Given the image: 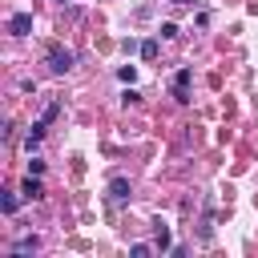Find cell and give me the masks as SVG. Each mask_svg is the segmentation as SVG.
I'll return each instance as SVG.
<instances>
[{
	"instance_id": "cell-8",
	"label": "cell",
	"mask_w": 258,
	"mask_h": 258,
	"mask_svg": "<svg viewBox=\"0 0 258 258\" xmlns=\"http://www.w3.org/2000/svg\"><path fill=\"white\" fill-rule=\"evenodd\" d=\"M117 77H121L125 85H133V81H137V69H133V64H121V69H117Z\"/></svg>"
},
{
	"instance_id": "cell-2",
	"label": "cell",
	"mask_w": 258,
	"mask_h": 258,
	"mask_svg": "<svg viewBox=\"0 0 258 258\" xmlns=\"http://www.w3.org/2000/svg\"><path fill=\"white\" fill-rule=\"evenodd\" d=\"M189 81H194V73H189V69H181V73L173 77V101H181V105L189 101Z\"/></svg>"
},
{
	"instance_id": "cell-14",
	"label": "cell",
	"mask_w": 258,
	"mask_h": 258,
	"mask_svg": "<svg viewBox=\"0 0 258 258\" xmlns=\"http://www.w3.org/2000/svg\"><path fill=\"white\" fill-rule=\"evenodd\" d=\"M173 4H189V0H173Z\"/></svg>"
},
{
	"instance_id": "cell-9",
	"label": "cell",
	"mask_w": 258,
	"mask_h": 258,
	"mask_svg": "<svg viewBox=\"0 0 258 258\" xmlns=\"http://www.w3.org/2000/svg\"><path fill=\"white\" fill-rule=\"evenodd\" d=\"M141 56L153 60V56H157V40H145V44H141Z\"/></svg>"
},
{
	"instance_id": "cell-12",
	"label": "cell",
	"mask_w": 258,
	"mask_h": 258,
	"mask_svg": "<svg viewBox=\"0 0 258 258\" xmlns=\"http://www.w3.org/2000/svg\"><path fill=\"white\" fill-rule=\"evenodd\" d=\"M129 254H133V258H145V254H149V246H145V242H133V246H129Z\"/></svg>"
},
{
	"instance_id": "cell-5",
	"label": "cell",
	"mask_w": 258,
	"mask_h": 258,
	"mask_svg": "<svg viewBox=\"0 0 258 258\" xmlns=\"http://www.w3.org/2000/svg\"><path fill=\"white\" fill-rule=\"evenodd\" d=\"M20 194H24V198H28V202H36V198H40V194H44V185H40V181H36V177H32V173H28V181H24V185H20Z\"/></svg>"
},
{
	"instance_id": "cell-13",
	"label": "cell",
	"mask_w": 258,
	"mask_h": 258,
	"mask_svg": "<svg viewBox=\"0 0 258 258\" xmlns=\"http://www.w3.org/2000/svg\"><path fill=\"white\" fill-rule=\"evenodd\" d=\"M161 36H165V40H173V36H177V24H169V20H165V24H161Z\"/></svg>"
},
{
	"instance_id": "cell-3",
	"label": "cell",
	"mask_w": 258,
	"mask_h": 258,
	"mask_svg": "<svg viewBox=\"0 0 258 258\" xmlns=\"http://www.w3.org/2000/svg\"><path fill=\"white\" fill-rule=\"evenodd\" d=\"M8 32H12V36H28V32H32V12H16V16L8 20Z\"/></svg>"
},
{
	"instance_id": "cell-1",
	"label": "cell",
	"mask_w": 258,
	"mask_h": 258,
	"mask_svg": "<svg viewBox=\"0 0 258 258\" xmlns=\"http://www.w3.org/2000/svg\"><path fill=\"white\" fill-rule=\"evenodd\" d=\"M48 69L52 73H69L73 69V52L60 48V44H48Z\"/></svg>"
},
{
	"instance_id": "cell-7",
	"label": "cell",
	"mask_w": 258,
	"mask_h": 258,
	"mask_svg": "<svg viewBox=\"0 0 258 258\" xmlns=\"http://www.w3.org/2000/svg\"><path fill=\"white\" fill-rule=\"evenodd\" d=\"M36 246H40V242H36V238H20V242H16V246H12V254H32V250H36Z\"/></svg>"
},
{
	"instance_id": "cell-4",
	"label": "cell",
	"mask_w": 258,
	"mask_h": 258,
	"mask_svg": "<svg viewBox=\"0 0 258 258\" xmlns=\"http://www.w3.org/2000/svg\"><path fill=\"white\" fill-rule=\"evenodd\" d=\"M109 198L121 206V202L129 198V181H125V177H113V181H109Z\"/></svg>"
},
{
	"instance_id": "cell-11",
	"label": "cell",
	"mask_w": 258,
	"mask_h": 258,
	"mask_svg": "<svg viewBox=\"0 0 258 258\" xmlns=\"http://www.w3.org/2000/svg\"><path fill=\"white\" fill-rule=\"evenodd\" d=\"M157 246H161V250H169V230H165V226H157Z\"/></svg>"
},
{
	"instance_id": "cell-6",
	"label": "cell",
	"mask_w": 258,
	"mask_h": 258,
	"mask_svg": "<svg viewBox=\"0 0 258 258\" xmlns=\"http://www.w3.org/2000/svg\"><path fill=\"white\" fill-rule=\"evenodd\" d=\"M40 137H44V121H36V125L24 133V145H28V149H36V145H40Z\"/></svg>"
},
{
	"instance_id": "cell-10",
	"label": "cell",
	"mask_w": 258,
	"mask_h": 258,
	"mask_svg": "<svg viewBox=\"0 0 258 258\" xmlns=\"http://www.w3.org/2000/svg\"><path fill=\"white\" fill-rule=\"evenodd\" d=\"M0 210L12 214V210H16V194H4V198H0Z\"/></svg>"
}]
</instances>
